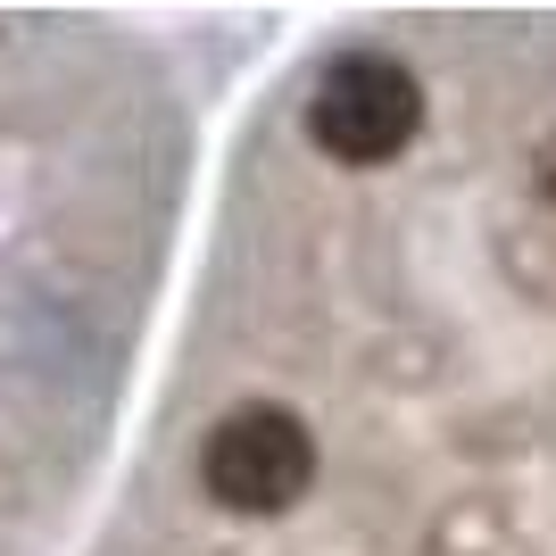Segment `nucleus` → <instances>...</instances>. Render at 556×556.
Segmentation results:
<instances>
[{
	"instance_id": "nucleus-1",
	"label": "nucleus",
	"mask_w": 556,
	"mask_h": 556,
	"mask_svg": "<svg viewBox=\"0 0 556 556\" xmlns=\"http://www.w3.org/2000/svg\"><path fill=\"white\" fill-rule=\"evenodd\" d=\"M424 125V92L416 75L382 59V50H349L332 59L316 100H307V134L332 166H391Z\"/></svg>"
},
{
	"instance_id": "nucleus-2",
	"label": "nucleus",
	"mask_w": 556,
	"mask_h": 556,
	"mask_svg": "<svg viewBox=\"0 0 556 556\" xmlns=\"http://www.w3.org/2000/svg\"><path fill=\"white\" fill-rule=\"evenodd\" d=\"M200 482L232 515H282L316 482V432L291 407H232L200 441Z\"/></svg>"
},
{
	"instance_id": "nucleus-3",
	"label": "nucleus",
	"mask_w": 556,
	"mask_h": 556,
	"mask_svg": "<svg viewBox=\"0 0 556 556\" xmlns=\"http://www.w3.org/2000/svg\"><path fill=\"white\" fill-rule=\"evenodd\" d=\"M540 200L556 208V134H548V150H540Z\"/></svg>"
}]
</instances>
